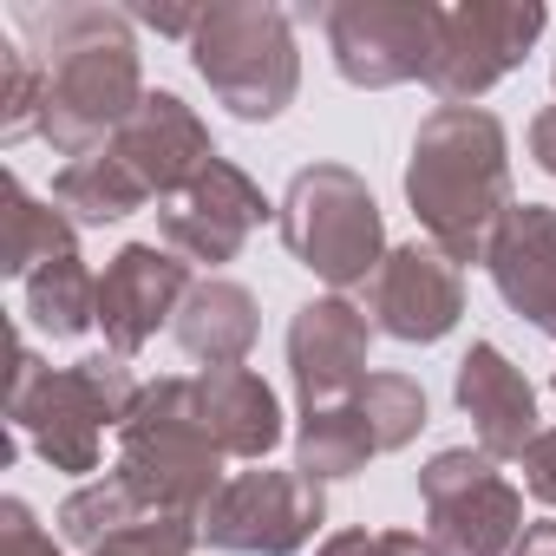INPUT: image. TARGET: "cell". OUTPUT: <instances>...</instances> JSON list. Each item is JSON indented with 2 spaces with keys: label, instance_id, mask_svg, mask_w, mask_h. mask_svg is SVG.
Instances as JSON below:
<instances>
[{
  "label": "cell",
  "instance_id": "cell-35",
  "mask_svg": "<svg viewBox=\"0 0 556 556\" xmlns=\"http://www.w3.org/2000/svg\"><path fill=\"white\" fill-rule=\"evenodd\" d=\"M549 387H556V374H549Z\"/></svg>",
  "mask_w": 556,
  "mask_h": 556
},
{
  "label": "cell",
  "instance_id": "cell-21",
  "mask_svg": "<svg viewBox=\"0 0 556 556\" xmlns=\"http://www.w3.org/2000/svg\"><path fill=\"white\" fill-rule=\"evenodd\" d=\"M53 203L79 223V229H105V223H125L131 210L151 203V190L131 177V164L105 144L92 157H73L60 177H53Z\"/></svg>",
  "mask_w": 556,
  "mask_h": 556
},
{
  "label": "cell",
  "instance_id": "cell-16",
  "mask_svg": "<svg viewBox=\"0 0 556 556\" xmlns=\"http://www.w3.org/2000/svg\"><path fill=\"white\" fill-rule=\"evenodd\" d=\"M452 400L471 419L484 458H523L536 445V387L523 380V367H510V354L497 341H471L465 348Z\"/></svg>",
  "mask_w": 556,
  "mask_h": 556
},
{
  "label": "cell",
  "instance_id": "cell-8",
  "mask_svg": "<svg viewBox=\"0 0 556 556\" xmlns=\"http://www.w3.org/2000/svg\"><path fill=\"white\" fill-rule=\"evenodd\" d=\"M439 21L445 8H432V0H334L321 14L334 73L361 92L426 79L439 53Z\"/></svg>",
  "mask_w": 556,
  "mask_h": 556
},
{
  "label": "cell",
  "instance_id": "cell-24",
  "mask_svg": "<svg viewBox=\"0 0 556 556\" xmlns=\"http://www.w3.org/2000/svg\"><path fill=\"white\" fill-rule=\"evenodd\" d=\"M138 523H151V510L138 504V491H131L118 471H112V478L79 484V491L60 504V536H66V543H79V549H99L105 536L138 530Z\"/></svg>",
  "mask_w": 556,
  "mask_h": 556
},
{
  "label": "cell",
  "instance_id": "cell-1",
  "mask_svg": "<svg viewBox=\"0 0 556 556\" xmlns=\"http://www.w3.org/2000/svg\"><path fill=\"white\" fill-rule=\"evenodd\" d=\"M21 34L34 40L27 53L47 66V105H40V138L60 157H92L105 151L131 112L144 105V73L131 47V14L118 8H86V0H53V8H21Z\"/></svg>",
  "mask_w": 556,
  "mask_h": 556
},
{
  "label": "cell",
  "instance_id": "cell-27",
  "mask_svg": "<svg viewBox=\"0 0 556 556\" xmlns=\"http://www.w3.org/2000/svg\"><path fill=\"white\" fill-rule=\"evenodd\" d=\"M190 549H197V523L151 517V523H138V530L105 536V543H99V549H86V556H190Z\"/></svg>",
  "mask_w": 556,
  "mask_h": 556
},
{
  "label": "cell",
  "instance_id": "cell-25",
  "mask_svg": "<svg viewBox=\"0 0 556 556\" xmlns=\"http://www.w3.org/2000/svg\"><path fill=\"white\" fill-rule=\"evenodd\" d=\"M367 432L380 439V452H400L426 432V387L413 374H367L361 393H354Z\"/></svg>",
  "mask_w": 556,
  "mask_h": 556
},
{
  "label": "cell",
  "instance_id": "cell-18",
  "mask_svg": "<svg viewBox=\"0 0 556 556\" xmlns=\"http://www.w3.org/2000/svg\"><path fill=\"white\" fill-rule=\"evenodd\" d=\"M197 419L223 458H268L282 445V400L249 367H203L197 374Z\"/></svg>",
  "mask_w": 556,
  "mask_h": 556
},
{
  "label": "cell",
  "instance_id": "cell-20",
  "mask_svg": "<svg viewBox=\"0 0 556 556\" xmlns=\"http://www.w3.org/2000/svg\"><path fill=\"white\" fill-rule=\"evenodd\" d=\"M79 255V223L60 203H40L21 177H8V223H0V275H40L47 262Z\"/></svg>",
  "mask_w": 556,
  "mask_h": 556
},
{
  "label": "cell",
  "instance_id": "cell-14",
  "mask_svg": "<svg viewBox=\"0 0 556 556\" xmlns=\"http://www.w3.org/2000/svg\"><path fill=\"white\" fill-rule=\"evenodd\" d=\"M367 341H374L367 308H354L341 295H321V302L295 308V321H289V380H295L302 413L341 406V400L361 393V380H367Z\"/></svg>",
  "mask_w": 556,
  "mask_h": 556
},
{
  "label": "cell",
  "instance_id": "cell-33",
  "mask_svg": "<svg viewBox=\"0 0 556 556\" xmlns=\"http://www.w3.org/2000/svg\"><path fill=\"white\" fill-rule=\"evenodd\" d=\"M510 556H556V517H549V523H530Z\"/></svg>",
  "mask_w": 556,
  "mask_h": 556
},
{
  "label": "cell",
  "instance_id": "cell-13",
  "mask_svg": "<svg viewBox=\"0 0 556 556\" xmlns=\"http://www.w3.org/2000/svg\"><path fill=\"white\" fill-rule=\"evenodd\" d=\"M268 216H275V210H268L262 184H255L242 164L216 157L184 197L164 203L157 229H164V249H177L184 262H236L242 242H249Z\"/></svg>",
  "mask_w": 556,
  "mask_h": 556
},
{
  "label": "cell",
  "instance_id": "cell-4",
  "mask_svg": "<svg viewBox=\"0 0 556 556\" xmlns=\"http://www.w3.org/2000/svg\"><path fill=\"white\" fill-rule=\"evenodd\" d=\"M118 478L138 491L151 517L203 530V510L229 478L216 439L197 419V380H157L138 393L131 419L118 426Z\"/></svg>",
  "mask_w": 556,
  "mask_h": 556
},
{
  "label": "cell",
  "instance_id": "cell-28",
  "mask_svg": "<svg viewBox=\"0 0 556 556\" xmlns=\"http://www.w3.org/2000/svg\"><path fill=\"white\" fill-rule=\"evenodd\" d=\"M0 556H60V543L40 530V517L21 497L0 504Z\"/></svg>",
  "mask_w": 556,
  "mask_h": 556
},
{
  "label": "cell",
  "instance_id": "cell-15",
  "mask_svg": "<svg viewBox=\"0 0 556 556\" xmlns=\"http://www.w3.org/2000/svg\"><path fill=\"white\" fill-rule=\"evenodd\" d=\"M112 151L131 164V177L151 190V197H184L223 151L210 144L203 118L177 99V92H144V105L131 112V125L112 138Z\"/></svg>",
  "mask_w": 556,
  "mask_h": 556
},
{
  "label": "cell",
  "instance_id": "cell-5",
  "mask_svg": "<svg viewBox=\"0 0 556 556\" xmlns=\"http://www.w3.org/2000/svg\"><path fill=\"white\" fill-rule=\"evenodd\" d=\"M190 66L216 92V105H229V118L242 125L282 118L302 86L295 27L282 8H262V0H216V8H203V27L190 34Z\"/></svg>",
  "mask_w": 556,
  "mask_h": 556
},
{
  "label": "cell",
  "instance_id": "cell-30",
  "mask_svg": "<svg viewBox=\"0 0 556 556\" xmlns=\"http://www.w3.org/2000/svg\"><path fill=\"white\" fill-rule=\"evenodd\" d=\"M131 21H138V27H157V34H170V40H190V34L203 27V8H131Z\"/></svg>",
  "mask_w": 556,
  "mask_h": 556
},
{
  "label": "cell",
  "instance_id": "cell-2",
  "mask_svg": "<svg viewBox=\"0 0 556 556\" xmlns=\"http://www.w3.org/2000/svg\"><path fill=\"white\" fill-rule=\"evenodd\" d=\"M406 203L445 262H484L510 216V138L484 105H439L413 131Z\"/></svg>",
  "mask_w": 556,
  "mask_h": 556
},
{
  "label": "cell",
  "instance_id": "cell-23",
  "mask_svg": "<svg viewBox=\"0 0 556 556\" xmlns=\"http://www.w3.org/2000/svg\"><path fill=\"white\" fill-rule=\"evenodd\" d=\"M27 321L53 341H79L86 328H99V275L79 255L47 262L40 275H27Z\"/></svg>",
  "mask_w": 556,
  "mask_h": 556
},
{
  "label": "cell",
  "instance_id": "cell-7",
  "mask_svg": "<svg viewBox=\"0 0 556 556\" xmlns=\"http://www.w3.org/2000/svg\"><path fill=\"white\" fill-rule=\"evenodd\" d=\"M426 543L432 556H510L523 536V491L497 471V458L452 445L419 471Z\"/></svg>",
  "mask_w": 556,
  "mask_h": 556
},
{
  "label": "cell",
  "instance_id": "cell-12",
  "mask_svg": "<svg viewBox=\"0 0 556 556\" xmlns=\"http://www.w3.org/2000/svg\"><path fill=\"white\" fill-rule=\"evenodd\" d=\"M190 262L164 242H125L105 275H99V328H105V348L118 361H131L164 321H177L184 295H190Z\"/></svg>",
  "mask_w": 556,
  "mask_h": 556
},
{
  "label": "cell",
  "instance_id": "cell-22",
  "mask_svg": "<svg viewBox=\"0 0 556 556\" xmlns=\"http://www.w3.org/2000/svg\"><path fill=\"white\" fill-rule=\"evenodd\" d=\"M367 458H380V439L367 432V419H361L354 400L302 413V432H295V471H302V478L334 484V478L367 471Z\"/></svg>",
  "mask_w": 556,
  "mask_h": 556
},
{
  "label": "cell",
  "instance_id": "cell-34",
  "mask_svg": "<svg viewBox=\"0 0 556 556\" xmlns=\"http://www.w3.org/2000/svg\"><path fill=\"white\" fill-rule=\"evenodd\" d=\"M367 543H374V530H334L315 556H367Z\"/></svg>",
  "mask_w": 556,
  "mask_h": 556
},
{
  "label": "cell",
  "instance_id": "cell-31",
  "mask_svg": "<svg viewBox=\"0 0 556 556\" xmlns=\"http://www.w3.org/2000/svg\"><path fill=\"white\" fill-rule=\"evenodd\" d=\"M530 157H536V170H549V177H556V105L530 118Z\"/></svg>",
  "mask_w": 556,
  "mask_h": 556
},
{
  "label": "cell",
  "instance_id": "cell-32",
  "mask_svg": "<svg viewBox=\"0 0 556 556\" xmlns=\"http://www.w3.org/2000/svg\"><path fill=\"white\" fill-rule=\"evenodd\" d=\"M367 556H432V543H426V536H413V530H374Z\"/></svg>",
  "mask_w": 556,
  "mask_h": 556
},
{
  "label": "cell",
  "instance_id": "cell-36",
  "mask_svg": "<svg viewBox=\"0 0 556 556\" xmlns=\"http://www.w3.org/2000/svg\"><path fill=\"white\" fill-rule=\"evenodd\" d=\"M549 79H556V73H549Z\"/></svg>",
  "mask_w": 556,
  "mask_h": 556
},
{
  "label": "cell",
  "instance_id": "cell-6",
  "mask_svg": "<svg viewBox=\"0 0 556 556\" xmlns=\"http://www.w3.org/2000/svg\"><path fill=\"white\" fill-rule=\"evenodd\" d=\"M275 223H282L289 255L308 275H321L328 289L374 282V268L387 262L380 203H374L367 177L348 170V164H302L289 177V197L275 210Z\"/></svg>",
  "mask_w": 556,
  "mask_h": 556
},
{
  "label": "cell",
  "instance_id": "cell-29",
  "mask_svg": "<svg viewBox=\"0 0 556 556\" xmlns=\"http://www.w3.org/2000/svg\"><path fill=\"white\" fill-rule=\"evenodd\" d=\"M523 491H530L536 504H549V510H556V426H549V432H536V445L523 452Z\"/></svg>",
  "mask_w": 556,
  "mask_h": 556
},
{
  "label": "cell",
  "instance_id": "cell-17",
  "mask_svg": "<svg viewBox=\"0 0 556 556\" xmlns=\"http://www.w3.org/2000/svg\"><path fill=\"white\" fill-rule=\"evenodd\" d=\"M484 268L517 321L556 341V210L549 203H510V216L491 229Z\"/></svg>",
  "mask_w": 556,
  "mask_h": 556
},
{
  "label": "cell",
  "instance_id": "cell-11",
  "mask_svg": "<svg viewBox=\"0 0 556 556\" xmlns=\"http://www.w3.org/2000/svg\"><path fill=\"white\" fill-rule=\"evenodd\" d=\"M465 315V282L458 262H445L432 242H400L367 282V321L374 334H393L406 348H432L458 328Z\"/></svg>",
  "mask_w": 556,
  "mask_h": 556
},
{
  "label": "cell",
  "instance_id": "cell-19",
  "mask_svg": "<svg viewBox=\"0 0 556 556\" xmlns=\"http://www.w3.org/2000/svg\"><path fill=\"white\" fill-rule=\"evenodd\" d=\"M177 348L203 367H242L255 334H262V315H255V295L242 282H229V275H210V282H197L170 321Z\"/></svg>",
  "mask_w": 556,
  "mask_h": 556
},
{
  "label": "cell",
  "instance_id": "cell-9",
  "mask_svg": "<svg viewBox=\"0 0 556 556\" xmlns=\"http://www.w3.org/2000/svg\"><path fill=\"white\" fill-rule=\"evenodd\" d=\"M543 27H549V8H536V0H465V8H445L426 86L445 105H471L523 66Z\"/></svg>",
  "mask_w": 556,
  "mask_h": 556
},
{
  "label": "cell",
  "instance_id": "cell-26",
  "mask_svg": "<svg viewBox=\"0 0 556 556\" xmlns=\"http://www.w3.org/2000/svg\"><path fill=\"white\" fill-rule=\"evenodd\" d=\"M40 105H47V66L27 47H0V144L40 138Z\"/></svg>",
  "mask_w": 556,
  "mask_h": 556
},
{
  "label": "cell",
  "instance_id": "cell-10",
  "mask_svg": "<svg viewBox=\"0 0 556 556\" xmlns=\"http://www.w3.org/2000/svg\"><path fill=\"white\" fill-rule=\"evenodd\" d=\"M328 523V497L302 471H236L203 510V543L229 556H295Z\"/></svg>",
  "mask_w": 556,
  "mask_h": 556
},
{
  "label": "cell",
  "instance_id": "cell-3",
  "mask_svg": "<svg viewBox=\"0 0 556 556\" xmlns=\"http://www.w3.org/2000/svg\"><path fill=\"white\" fill-rule=\"evenodd\" d=\"M138 380L118 354H92L79 367H40L27 341H14L8 374V426L53 465V471H99L105 426H125L138 406Z\"/></svg>",
  "mask_w": 556,
  "mask_h": 556
}]
</instances>
